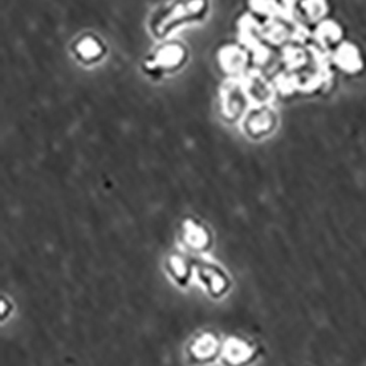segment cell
I'll use <instances>...</instances> for the list:
<instances>
[{
	"label": "cell",
	"instance_id": "cell-1",
	"mask_svg": "<svg viewBox=\"0 0 366 366\" xmlns=\"http://www.w3.org/2000/svg\"><path fill=\"white\" fill-rule=\"evenodd\" d=\"M222 358L226 366H246L256 358L252 343L239 337H230L222 348Z\"/></svg>",
	"mask_w": 366,
	"mask_h": 366
},
{
	"label": "cell",
	"instance_id": "cell-2",
	"mask_svg": "<svg viewBox=\"0 0 366 366\" xmlns=\"http://www.w3.org/2000/svg\"><path fill=\"white\" fill-rule=\"evenodd\" d=\"M222 344L212 333H202L190 343L188 353L197 363H210L222 353Z\"/></svg>",
	"mask_w": 366,
	"mask_h": 366
},
{
	"label": "cell",
	"instance_id": "cell-3",
	"mask_svg": "<svg viewBox=\"0 0 366 366\" xmlns=\"http://www.w3.org/2000/svg\"><path fill=\"white\" fill-rule=\"evenodd\" d=\"M182 239L193 251H205L211 245V234L197 220H186L182 226Z\"/></svg>",
	"mask_w": 366,
	"mask_h": 366
},
{
	"label": "cell",
	"instance_id": "cell-4",
	"mask_svg": "<svg viewBox=\"0 0 366 366\" xmlns=\"http://www.w3.org/2000/svg\"><path fill=\"white\" fill-rule=\"evenodd\" d=\"M198 275L201 278V282L204 283L205 289L212 294V296H222L227 292L230 287V280L226 277V274L214 265H202L198 270Z\"/></svg>",
	"mask_w": 366,
	"mask_h": 366
},
{
	"label": "cell",
	"instance_id": "cell-5",
	"mask_svg": "<svg viewBox=\"0 0 366 366\" xmlns=\"http://www.w3.org/2000/svg\"><path fill=\"white\" fill-rule=\"evenodd\" d=\"M167 270L171 278L181 286H186L192 275V267L189 261L182 255H171L167 261Z\"/></svg>",
	"mask_w": 366,
	"mask_h": 366
},
{
	"label": "cell",
	"instance_id": "cell-6",
	"mask_svg": "<svg viewBox=\"0 0 366 366\" xmlns=\"http://www.w3.org/2000/svg\"><path fill=\"white\" fill-rule=\"evenodd\" d=\"M336 60L343 69L346 71H358L360 68V56L355 46L341 45L336 53Z\"/></svg>",
	"mask_w": 366,
	"mask_h": 366
},
{
	"label": "cell",
	"instance_id": "cell-7",
	"mask_svg": "<svg viewBox=\"0 0 366 366\" xmlns=\"http://www.w3.org/2000/svg\"><path fill=\"white\" fill-rule=\"evenodd\" d=\"M308 11L309 13L312 12L314 15H319L322 11H324V0H309Z\"/></svg>",
	"mask_w": 366,
	"mask_h": 366
}]
</instances>
